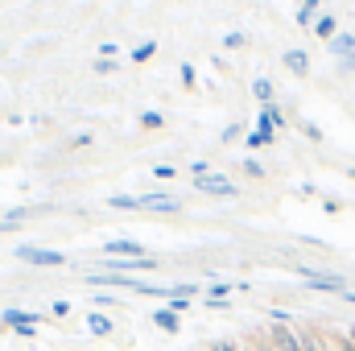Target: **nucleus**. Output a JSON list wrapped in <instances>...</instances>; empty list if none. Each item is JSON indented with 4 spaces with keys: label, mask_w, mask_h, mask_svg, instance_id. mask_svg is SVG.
<instances>
[{
    "label": "nucleus",
    "mask_w": 355,
    "mask_h": 351,
    "mask_svg": "<svg viewBox=\"0 0 355 351\" xmlns=\"http://www.w3.org/2000/svg\"><path fill=\"white\" fill-rule=\"evenodd\" d=\"M272 141H277V128L268 124L265 112H261V116H257V124H252V132H244V145H248L252 153H261V149H268Z\"/></svg>",
    "instance_id": "423d86ee"
},
{
    "label": "nucleus",
    "mask_w": 355,
    "mask_h": 351,
    "mask_svg": "<svg viewBox=\"0 0 355 351\" xmlns=\"http://www.w3.org/2000/svg\"><path fill=\"white\" fill-rule=\"evenodd\" d=\"M268 348L272 351H302V331H293V327H268Z\"/></svg>",
    "instance_id": "0eeeda50"
},
{
    "label": "nucleus",
    "mask_w": 355,
    "mask_h": 351,
    "mask_svg": "<svg viewBox=\"0 0 355 351\" xmlns=\"http://www.w3.org/2000/svg\"><path fill=\"white\" fill-rule=\"evenodd\" d=\"M153 327L166 331V335H178V331H182V314H174L170 306H157V310H153Z\"/></svg>",
    "instance_id": "1a4fd4ad"
},
{
    "label": "nucleus",
    "mask_w": 355,
    "mask_h": 351,
    "mask_svg": "<svg viewBox=\"0 0 355 351\" xmlns=\"http://www.w3.org/2000/svg\"><path fill=\"white\" fill-rule=\"evenodd\" d=\"M153 54H157V42H141V46H137V50H132V54H128V58H132V62H137V67H141V62H149V58H153Z\"/></svg>",
    "instance_id": "6ab92c4d"
},
{
    "label": "nucleus",
    "mask_w": 355,
    "mask_h": 351,
    "mask_svg": "<svg viewBox=\"0 0 355 351\" xmlns=\"http://www.w3.org/2000/svg\"><path fill=\"white\" fill-rule=\"evenodd\" d=\"M178 79H182V87H186V91L198 87V71H194L190 62H182V67H178Z\"/></svg>",
    "instance_id": "412c9836"
},
{
    "label": "nucleus",
    "mask_w": 355,
    "mask_h": 351,
    "mask_svg": "<svg viewBox=\"0 0 355 351\" xmlns=\"http://www.w3.org/2000/svg\"><path fill=\"white\" fill-rule=\"evenodd\" d=\"M293 273H297L310 289H318V293H347V281H343L339 273H327V268H314V264H293Z\"/></svg>",
    "instance_id": "f257e3e1"
},
{
    "label": "nucleus",
    "mask_w": 355,
    "mask_h": 351,
    "mask_svg": "<svg viewBox=\"0 0 355 351\" xmlns=\"http://www.w3.org/2000/svg\"><path fill=\"white\" fill-rule=\"evenodd\" d=\"M318 17H322V0H302V4H297V25H302V29H314Z\"/></svg>",
    "instance_id": "f8f14e48"
},
{
    "label": "nucleus",
    "mask_w": 355,
    "mask_h": 351,
    "mask_svg": "<svg viewBox=\"0 0 355 351\" xmlns=\"http://www.w3.org/2000/svg\"><path fill=\"white\" fill-rule=\"evenodd\" d=\"M174 174H178L174 166H153V178H157V182H170Z\"/></svg>",
    "instance_id": "c756f323"
},
{
    "label": "nucleus",
    "mask_w": 355,
    "mask_h": 351,
    "mask_svg": "<svg viewBox=\"0 0 355 351\" xmlns=\"http://www.w3.org/2000/svg\"><path fill=\"white\" fill-rule=\"evenodd\" d=\"M137 124H141V128H166V112H153V108H149V112L137 116Z\"/></svg>",
    "instance_id": "f3484780"
},
{
    "label": "nucleus",
    "mask_w": 355,
    "mask_h": 351,
    "mask_svg": "<svg viewBox=\"0 0 355 351\" xmlns=\"http://www.w3.org/2000/svg\"><path fill=\"white\" fill-rule=\"evenodd\" d=\"M327 50H331L335 58H343V54H352V50H355V33H335V37L327 42Z\"/></svg>",
    "instance_id": "4468645a"
},
{
    "label": "nucleus",
    "mask_w": 355,
    "mask_h": 351,
    "mask_svg": "<svg viewBox=\"0 0 355 351\" xmlns=\"http://www.w3.org/2000/svg\"><path fill=\"white\" fill-rule=\"evenodd\" d=\"M87 331L95 335V339H107V335L116 331V323H112L103 310H91V314H87Z\"/></svg>",
    "instance_id": "9b49d317"
},
{
    "label": "nucleus",
    "mask_w": 355,
    "mask_h": 351,
    "mask_svg": "<svg viewBox=\"0 0 355 351\" xmlns=\"http://www.w3.org/2000/svg\"><path fill=\"white\" fill-rule=\"evenodd\" d=\"M17 261L25 264H37V268H58V264H67L62 252H54V248H37V244H21L17 248Z\"/></svg>",
    "instance_id": "20e7f679"
},
{
    "label": "nucleus",
    "mask_w": 355,
    "mask_h": 351,
    "mask_svg": "<svg viewBox=\"0 0 355 351\" xmlns=\"http://www.w3.org/2000/svg\"><path fill=\"white\" fill-rule=\"evenodd\" d=\"M91 306H116V298H112V293H95Z\"/></svg>",
    "instance_id": "2f4dec72"
},
{
    "label": "nucleus",
    "mask_w": 355,
    "mask_h": 351,
    "mask_svg": "<svg viewBox=\"0 0 355 351\" xmlns=\"http://www.w3.org/2000/svg\"><path fill=\"white\" fill-rule=\"evenodd\" d=\"M281 67H285L289 75L306 79V75H310V54H306L302 46H293V50H285V54H281Z\"/></svg>",
    "instance_id": "6e6552de"
},
{
    "label": "nucleus",
    "mask_w": 355,
    "mask_h": 351,
    "mask_svg": "<svg viewBox=\"0 0 355 351\" xmlns=\"http://www.w3.org/2000/svg\"><path fill=\"white\" fill-rule=\"evenodd\" d=\"M103 257H120V261H141V257H153L141 240H132V236H116V240H107L103 244Z\"/></svg>",
    "instance_id": "7ed1b4c3"
},
{
    "label": "nucleus",
    "mask_w": 355,
    "mask_h": 351,
    "mask_svg": "<svg viewBox=\"0 0 355 351\" xmlns=\"http://www.w3.org/2000/svg\"><path fill=\"white\" fill-rule=\"evenodd\" d=\"M91 71H95V75H116V71H120V62H116V58H103V54H99V58L91 62Z\"/></svg>",
    "instance_id": "4be33fe9"
},
{
    "label": "nucleus",
    "mask_w": 355,
    "mask_h": 351,
    "mask_svg": "<svg viewBox=\"0 0 355 351\" xmlns=\"http://www.w3.org/2000/svg\"><path fill=\"white\" fill-rule=\"evenodd\" d=\"M219 141H223V145H236V141H244V124H240V120H232V124L219 132Z\"/></svg>",
    "instance_id": "aec40b11"
},
{
    "label": "nucleus",
    "mask_w": 355,
    "mask_h": 351,
    "mask_svg": "<svg viewBox=\"0 0 355 351\" xmlns=\"http://www.w3.org/2000/svg\"><path fill=\"white\" fill-rule=\"evenodd\" d=\"M25 323H29V327H37V323H46V318H42V314H33V310H4V314H0V327H12V331H17V327H25Z\"/></svg>",
    "instance_id": "9d476101"
},
{
    "label": "nucleus",
    "mask_w": 355,
    "mask_h": 351,
    "mask_svg": "<svg viewBox=\"0 0 355 351\" xmlns=\"http://www.w3.org/2000/svg\"><path fill=\"white\" fill-rule=\"evenodd\" d=\"M261 112H265V120H268V124H272V128H277V132H281V128H285V124H289V120H285V112H281V108H277V103H265V108H261Z\"/></svg>",
    "instance_id": "a211bd4d"
},
{
    "label": "nucleus",
    "mask_w": 355,
    "mask_h": 351,
    "mask_svg": "<svg viewBox=\"0 0 355 351\" xmlns=\"http://www.w3.org/2000/svg\"><path fill=\"white\" fill-rule=\"evenodd\" d=\"M12 228H17V223H8V219H0V232H12Z\"/></svg>",
    "instance_id": "72a5a7b5"
},
{
    "label": "nucleus",
    "mask_w": 355,
    "mask_h": 351,
    "mask_svg": "<svg viewBox=\"0 0 355 351\" xmlns=\"http://www.w3.org/2000/svg\"><path fill=\"white\" fill-rule=\"evenodd\" d=\"M207 174H215V166H211L207 157H198V162H190V178H207Z\"/></svg>",
    "instance_id": "b1692460"
},
{
    "label": "nucleus",
    "mask_w": 355,
    "mask_h": 351,
    "mask_svg": "<svg viewBox=\"0 0 355 351\" xmlns=\"http://www.w3.org/2000/svg\"><path fill=\"white\" fill-rule=\"evenodd\" d=\"M302 132H306V137H310V141H314V145H318V141H322V137H327V132H322V128H318V124H314V120H302Z\"/></svg>",
    "instance_id": "393cba45"
},
{
    "label": "nucleus",
    "mask_w": 355,
    "mask_h": 351,
    "mask_svg": "<svg viewBox=\"0 0 355 351\" xmlns=\"http://www.w3.org/2000/svg\"><path fill=\"white\" fill-rule=\"evenodd\" d=\"M194 194H211V198H240V186L227 174H207V178H190Z\"/></svg>",
    "instance_id": "f03ea898"
},
{
    "label": "nucleus",
    "mask_w": 355,
    "mask_h": 351,
    "mask_svg": "<svg viewBox=\"0 0 355 351\" xmlns=\"http://www.w3.org/2000/svg\"><path fill=\"white\" fill-rule=\"evenodd\" d=\"M107 207L112 211H141V194H112Z\"/></svg>",
    "instance_id": "2eb2a0df"
},
{
    "label": "nucleus",
    "mask_w": 355,
    "mask_h": 351,
    "mask_svg": "<svg viewBox=\"0 0 355 351\" xmlns=\"http://www.w3.org/2000/svg\"><path fill=\"white\" fill-rule=\"evenodd\" d=\"M339 71H343V75H355V50H352V54H343V58H339Z\"/></svg>",
    "instance_id": "7c9ffc66"
},
{
    "label": "nucleus",
    "mask_w": 355,
    "mask_h": 351,
    "mask_svg": "<svg viewBox=\"0 0 355 351\" xmlns=\"http://www.w3.org/2000/svg\"><path fill=\"white\" fill-rule=\"evenodd\" d=\"M50 314H54V318H67V314H71V302H67V298H58V302L50 306Z\"/></svg>",
    "instance_id": "c85d7f7f"
},
{
    "label": "nucleus",
    "mask_w": 355,
    "mask_h": 351,
    "mask_svg": "<svg viewBox=\"0 0 355 351\" xmlns=\"http://www.w3.org/2000/svg\"><path fill=\"white\" fill-rule=\"evenodd\" d=\"M141 211H157V215H178L182 211V198L170 190H149L141 194Z\"/></svg>",
    "instance_id": "39448f33"
},
{
    "label": "nucleus",
    "mask_w": 355,
    "mask_h": 351,
    "mask_svg": "<svg viewBox=\"0 0 355 351\" xmlns=\"http://www.w3.org/2000/svg\"><path fill=\"white\" fill-rule=\"evenodd\" d=\"M223 46H227V50H244V46H248V33L232 29V33H223Z\"/></svg>",
    "instance_id": "5701e85b"
},
{
    "label": "nucleus",
    "mask_w": 355,
    "mask_h": 351,
    "mask_svg": "<svg viewBox=\"0 0 355 351\" xmlns=\"http://www.w3.org/2000/svg\"><path fill=\"white\" fill-rule=\"evenodd\" d=\"M91 141H95V137H91V132H75V137H71V141H67V145H71V149H87Z\"/></svg>",
    "instance_id": "a878e982"
},
{
    "label": "nucleus",
    "mask_w": 355,
    "mask_h": 351,
    "mask_svg": "<svg viewBox=\"0 0 355 351\" xmlns=\"http://www.w3.org/2000/svg\"><path fill=\"white\" fill-rule=\"evenodd\" d=\"M310 33H314V37H318V42H331V37H335V33H339V21H335V17H331V12H322V17H318V21H314V29H310Z\"/></svg>",
    "instance_id": "ddd939ff"
},
{
    "label": "nucleus",
    "mask_w": 355,
    "mask_h": 351,
    "mask_svg": "<svg viewBox=\"0 0 355 351\" xmlns=\"http://www.w3.org/2000/svg\"><path fill=\"white\" fill-rule=\"evenodd\" d=\"M343 302H352V306H355V289H347V293H343Z\"/></svg>",
    "instance_id": "f704fd0d"
},
{
    "label": "nucleus",
    "mask_w": 355,
    "mask_h": 351,
    "mask_svg": "<svg viewBox=\"0 0 355 351\" xmlns=\"http://www.w3.org/2000/svg\"><path fill=\"white\" fill-rule=\"evenodd\" d=\"M244 174L248 178H265V166H261L257 157H248V162H244Z\"/></svg>",
    "instance_id": "bb28decb"
},
{
    "label": "nucleus",
    "mask_w": 355,
    "mask_h": 351,
    "mask_svg": "<svg viewBox=\"0 0 355 351\" xmlns=\"http://www.w3.org/2000/svg\"><path fill=\"white\" fill-rule=\"evenodd\" d=\"M252 95L261 99V108H265V103H272V79L257 75V79H252Z\"/></svg>",
    "instance_id": "dca6fc26"
},
{
    "label": "nucleus",
    "mask_w": 355,
    "mask_h": 351,
    "mask_svg": "<svg viewBox=\"0 0 355 351\" xmlns=\"http://www.w3.org/2000/svg\"><path fill=\"white\" fill-rule=\"evenodd\" d=\"M227 293H232V285H211V298H223L227 302Z\"/></svg>",
    "instance_id": "473e14b6"
},
{
    "label": "nucleus",
    "mask_w": 355,
    "mask_h": 351,
    "mask_svg": "<svg viewBox=\"0 0 355 351\" xmlns=\"http://www.w3.org/2000/svg\"><path fill=\"white\" fill-rule=\"evenodd\" d=\"M162 306H170L174 314H186V310H190V298H170V302H162Z\"/></svg>",
    "instance_id": "cd10ccee"
}]
</instances>
